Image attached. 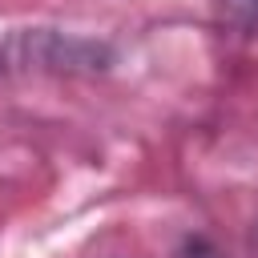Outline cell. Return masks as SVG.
I'll list each match as a JSON object with an SVG mask.
<instances>
[{
    "label": "cell",
    "mask_w": 258,
    "mask_h": 258,
    "mask_svg": "<svg viewBox=\"0 0 258 258\" xmlns=\"http://www.w3.org/2000/svg\"><path fill=\"white\" fill-rule=\"evenodd\" d=\"M222 4H230V8H246V12H258V0H222Z\"/></svg>",
    "instance_id": "2"
},
{
    "label": "cell",
    "mask_w": 258,
    "mask_h": 258,
    "mask_svg": "<svg viewBox=\"0 0 258 258\" xmlns=\"http://www.w3.org/2000/svg\"><path fill=\"white\" fill-rule=\"evenodd\" d=\"M254 250H258V230H254Z\"/></svg>",
    "instance_id": "3"
},
{
    "label": "cell",
    "mask_w": 258,
    "mask_h": 258,
    "mask_svg": "<svg viewBox=\"0 0 258 258\" xmlns=\"http://www.w3.org/2000/svg\"><path fill=\"white\" fill-rule=\"evenodd\" d=\"M177 258H222V254H218L206 238H194V242H185V250H181Z\"/></svg>",
    "instance_id": "1"
}]
</instances>
